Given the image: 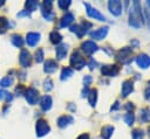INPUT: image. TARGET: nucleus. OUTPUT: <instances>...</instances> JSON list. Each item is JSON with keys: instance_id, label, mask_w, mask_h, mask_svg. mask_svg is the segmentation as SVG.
<instances>
[{"instance_id": "obj_34", "label": "nucleus", "mask_w": 150, "mask_h": 139, "mask_svg": "<svg viewBox=\"0 0 150 139\" xmlns=\"http://www.w3.org/2000/svg\"><path fill=\"white\" fill-rule=\"evenodd\" d=\"M70 4H71L70 0H59V1H57V6H59V8H61L62 11H67L68 7L70 6Z\"/></svg>"}, {"instance_id": "obj_37", "label": "nucleus", "mask_w": 150, "mask_h": 139, "mask_svg": "<svg viewBox=\"0 0 150 139\" xmlns=\"http://www.w3.org/2000/svg\"><path fill=\"white\" fill-rule=\"evenodd\" d=\"M91 82H93V77L90 75H86L83 77V84H84V86H89Z\"/></svg>"}, {"instance_id": "obj_43", "label": "nucleus", "mask_w": 150, "mask_h": 139, "mask_svg": "<svg viewBox=\"0 0 150 139\" xmlns=\"http://www.w3.org/2000/svg\"><path fill=\"white\" fill-rule=\"evenodd\" d=\"M144 97H145V99H150V86H148L144 90Z\"/></svg>"}, {"instance_id": "obj_8", "label": "nucleus", "mask_w": 150, "mask_h": 139, "mask_svg": "<svg viewBox=\"0 0 150 139\" xmlns=\"http://www.w3.org/2000/svg\"><path fill=\"white\" fill-rule=\"evenodd\" d=\"M84 7L87 8V14H88V16L93 18L94 20L105 21V16H104L100 11H97V9H96V8H94V7H91L89 4H84Z\"/></svg>"}, {"instance_id": "obj_45", "label": "nucleus", "mask_w": 150, "mask_h": 139, "mask_svg": "<svg viewBox=\"0 0 150 139\" xmlns=\"http://www.w3.org/2000/svg\"><path fill=\"white\" fill-rule=\"evenodd\" d=\"M120 106H121V105H120V102H118V100H116V102H115V104L111 106V109H110V110H111V111H115V110L120 109Z\"/></svg>"}, {"instance_id": "obj_14", "label": "nucleus", "mask_w": 150, "mask_h": 139, "mask_svg": "<svg viewBox=\"0 0 150 139\" xmlns=\"http://www.w3.org/2000/svg\"><path fill=\"white\" fill-rule=\"evenodd\" d=\"M132 91H134V82L131 79H125L122 83V88H121L122 97H128Z\"/></svg>"}, {"instance_id": "obj_24", "label": "nucleus", "mask_w": 150, "mask_h": 139, "mask_svg": "<svg viewBox=\"0 0 150 139\" xmlns=\"http://www.w3.org/2000/svg\"><path fill=\"white\" fill-rule=\"evenodd\" d=\"M11 42L18 48H22V46H23V39H22V36L20 34H12Z\"/></svg>"}, {"instance_id": "obj_49", "label": "nucleus", "mask_w": 150, "mask_h": 139, "mask_svg": "<svg viewBox=\"0 0 150 139\" xmlns=\"http://www.w3.org/2000/svg\"><path fill=\"white\" fill-rule=\"evenodd\" d=\"M146 18H148V22H149V28H150V12L146 9Z\"/></svg>"}, {"instance_id": "obj_47", "label": "nucleus", "mask_w": 150, "mask_h": 139, "mask_svg": "<svg viewBox=\"0 0 150 139\" xmlns=\"http://www.w3.org/2000/svg\"><path fill=\"white\" fill-rule=\"evenodd\" d=\"M76 139H89V134H88V133H82V134H80Z\"/></svg>"}, {"instance_id": "obj_26", "label": "nucleus", "mask_w": 150, "mask_h": 139, "mask_svg": "<svg viewBox=\"0 0 150 139\" xmlns=\"http://www.w3.org/2000/svg\"><path fill=\"white\" fill-rule=\"evenodd\" d=\"M38 7H39V2L35 1V0H28V1L25 2V8H26V11L29 12V13L34 12Z\"/></svg>"}, {"instance_id": "obj_12", "label": "nucleus", "mask_w": 150, "mask_h": 139, "mask_svg": "<svg viewBox=\"0 0 150 139\" xmlns=\"http://www.w3.org/2000/svg\"><path fill=\"white\" fill-rule=\"evenodd\" d=\"M40 37H41V34H40V33L29 32V33H27V35H26V43H27L29 47H35V46L38 44V42L40 41Z\"/></svg>"}, {"instance_id": "obj_29", "label": "nucleus", "mask_w": 150, "mask_h": 139, "mask_svg": "<svg viewBox=\"0 0 150 139\" xmlns=\"http://www.w3.org/2000/svg\"><path fill=\"white\" fill-rule=\"evenodd\" d=\"M13 83H14L13 77H12V76H6V77H4V78L0 81V86H1V88H9V86L13 85Z\"/></svg>"}, {"instance_id": "obj_23", "label": "nucleus", "mask_w": 150, "mask_h": 139, "mask_svg": "<svg viewBox=\"0 0 150 139\" xmlns=\"http://www.w3.org/2000/svg\"><path fill=\"white\" fill-rule=\"evenodd\" d=\"M73 74H74L73 68H70V67H63L62 70H61V74H60V78H61V81H66L69 77H71Z\"/></svg>"}, {"instance_id": "obj_41", "label": "nucleus", "mask_w": 150, "mask_h": 139, "mask_svg": "<svg viewBox=\"0 0 150 139\" xmlns=\"http://www.w3.org/2000/svg\"><path fill=\"white\" fill-rule=\"evenodd\" d=\"M7 95H8V92H7L6 90H0V100H2V99H6Z\"/></svg>"}, {"instance_id": "obj_15", "label": "nucleus", "mask_w": 150, "mask_h": 139, "mask_svg": "<svg viewBox=\"0 0 150 139\" xmlns=\"http://www.w3.org/2000/svg\"><path fill=\"white\" fill-rule=\"evenodd\" d=\"M52 104H53V99H52V97L49 95H43L40 98L39 105H40L42 111H49L50 107H52Z\"/></svg>"}, {"instance_id": "obj_22", "label": "nucleus", "mask_w": 150, "mask_h": 139, "mask_svg": "<svg viewBox=\"0 0 150 139\" xmlns=\"http://www.w3.org/2000/svg\"><path fill=\"white\" fill-rule=\"evenodd\" d=\"M49 40H50V42H52L53 44L59 46V44L61 43V41H62V35H61L57 30H53V32L49 34Z\"/></svg>"}, {"instance_id": "obj_44", "label": "nucleus", "mask_w": 150, "mask_h": 139, "mask_svg": "<svg viewBox=\"0 0 150 139\" xmlns=\"http://www.w3.org/2000/svg\"><path fill=\"white\" fill-rule=\"evenodd\" d=\"M89 89H88V86H86V88H83V90H82V97H88V95H89Z\"/></svg>"}, {"instance_id": "obj_18", "label": "nucleus", "mask_w": 150, "mask_h": 139, "mask_svg": "<svg viewBox=\"0 0 150 139\" xmlns=\"http://www.w3.org/2000/svg\"><path fill=\"white\" fill-rule=\"evenodd\" d=\"M67 53H68V44L66 43H61L55 48V54L57 60H63L67 56Z\"/></svg>"}, {"instance_id": "obj_13", "label": "nucleus", "mask_w": 150, "mask_h": 139, "mask_svg": "<svg viewBox=\"0 0 150 139\" xmlns=\"http://www.w3.org/2000/svg\"><path fill=\"white\" fill-rule=\"evenodd\" d=\"M107 34H108V27H101V28H98V29L93 30V32L89 33L90 37L93 40H97V41L98 40H103L107 36Z\"/></svg>"}, {"instance_id": "obj_48", "label": "nucleus", "mask_w": 150, "mask_h": 139, "mask_svg": "<svg viewBox=\"0 0 150 139\" xmlns=\"http://www.w3.org/2000/svg\"><path fill=\"white\" fill-rule=\"evenodd\" d=\"M130 44H131V48H132V46H134V47H137V46H138V41H136V40H132V41L130 42Z\"/></svg>"}, {"instance_id": "obj_39", "label": "nucleus", "mask_w": 150, "mask_h": 139, "mask_svg": "<svg viewBox=\"0 0 150 139\" xmlns=\"http://www.w3.org/2000/svg\"><path fill=\"white\" fill-rule=\"evenodd\" d=\"M81 26H82V28L84 29V32L87 33V32H88V29H89V28H91V26H93V25H91L90 22H88V21H82Z\"/></svg>"}, {"instance_id": "obj_50", "label": "nucleus", "mask_w": 150, "mask_h": 139, "mask_svg": "<svg viewBox=\"0 0 150 139\" xmlns=\"http://www.w3.org/2000/svg\"><path fill=\"white\" fill-rule=\"evenodd\" d=\"M148 134H149V137H150V126L148 127Z\"/></svg>"}, {"instance_id": "obj_52", "label": "nucleus", "mask_w": 150, "mask_h": 139, "mask_svg": "<svg viewBox=\"0 0 150 139\" xmlns=\"http://www.w3.org/2000/svg\"><path fill=\"white\" fill-rule=\"evenodd\" d=\"M149 85H150V81H149Z\"/></svg>"}, {"instance_id": "obj_3", "label": "nucleus", "mask_w": 150, "mask_h": 139, "mask_svg": "<svg viewBox=\"0 0 150 139\" xmlns=\"http://www.w3.org/2000/svg\"><path fill=\"white\" fill-rule=\"evenodd\" d=\"M84 64H86L84 57L81 55L79 50H74L70 56V65L76 70H81L84 67Z\"/></svg>"}, {"instance_id": "obj_51", "label": "nucleus", "mask_w": 150, "mask_h": 139, "mask_svg": "<svg viewBox=\"0 0 150 139\" xmlns=\"http://www.w3.org/2000/svg\"><path fill=\"white\" fill-rule=\"evenodd\" d=\"M4 4H5V1H1V2H0V7H1V6L4 5Z\"/></svg>"}, {"instance_id": "obj_36", "label": "nucleus", "mask_w": 150, "mask_h": 139, "mask_svg": "<svg viewBox=\"0 0 150 139\" xmlns=\"http://www.w3.org/2000/svg\"><path fill=\"white\" fill-rule=\"evenodd\" d=\"M25 92H26V88H25L22 84L18 85V86L15 88V93H16V96H22V95H25Z\"/></svg>"}, {"instance_id": "obj_11", "label": "nucleus", "mask_w": 150, "mask_h": 139, "mask_svg": "<svg viewBox=\"0 0 150 139\" xmlns=\"http://www.w3.org/2000/svg\"><path fill=\"white\" fill-rule=\"evenodd\" d=\"M136 63L141 69H146L150 67V56L145 53H141L136 57Z\"/></svg>"}, {"instance_id": "obj_21", "label": "nucleus", "mask_w": 150, "mask_h": 139, "mask_svg": "<svg viewBox=\"0 0 150 139\" xmlns=\"http://www.w3.org/2000/svg\"><path fill=\"white\" fill-rule=\"evenodd\" d=\"M114 126L112 125H104L102 128H101V137L103 139H110V137L114 133Z\"/></svg>"}, {"instance_id": "obj_5", "label": "nucleus", "mask_w": 150, "mask_h": 139, "mask_svg": "<svg viewBox=\"0 0 150 139\" xmlns=\"http://www.w3.org/2000/svg\"><path fill=\"white\" fill-rule=\"evenodd\" d=\"M19 63H20L21 67H23V68H28V67H30V64H32V55H30V53H29L27 49H25V48H22L21 51H20V55H19Z\"/></svg>"}, {"instance_id": "obj_32", "label": "nucleus", "mask_w": 150, "mask_h": 139, "mask_svg": "<svg viewBox=\"0 0 150 139\" xmlns=\"http://www.w3.org/2000/svg\"><path fill=\"white\" fill-rule=\"evenodd\" d=\"M43 57H45V54H43V50L41 48H38L35 50V54H34V58H35V62L36 63H41L43 61Z\"/></svg>"}, {"instance_id": "obj_46", "label": "nucleus", "mask_w": 150, "mask_h": 139, "mask_svg": "<svg viewBox=\"0 0 150 139\" xmlns=\"http://www.w3.org/2000/svg\"><path fill=\"white\" fill-rule=\"evenodd\" d=\"M124 107L128 110V112H131V111L134 110V105H132V103H127V105H125Z\"/></svg>"}, {"instance_id": "obj_31", "label": "nucleus", "mask_w": 150, "mask_h": 139, "mask_svg": "<svg viewBox=\"0 0 150 139\" xmlns=\"http://www.w3.org/2000/svg\"><path fill=\"white\" fill-rule=\"evenodd\" d=\"M41 13H42V16L47 21H53L55 19V13L53 11H46V9H42L41 8Z\"/></svg>"}, {"instance_id": "obj_4", "label": "nucleus", "mask_w": 150, "mask_h": 139, "mask_svg": "<svg viewBox=\"0 0 150 139\" xmlns=\"http://www.w3.org/2000/svg\"><path fill=\"white\" fill-rule=\"evenodd\" d=\"M49 131H50V126L47 123V120L39 119L36 121V124H35V132H36V135L38 137H43L47 133H49Z\"/></svg>"}, {"instance_id": "obj_2", "label": "nucleus", "mask_w": 150, "mask_h": 139, "mask_svg": "<svg viewBox=\"0 0 150 139\" xmlns=\"http://www.w3.org/2000/svg\"><path fill=\"white\" fill-rule=\"evenodd\" d=\"M116 60L123 64H128L132 61V50L129 47H124L116 53Z\"/></svg>"}, {"instance_id": "obj_33", "label": "nucleus", "mask_w": 150, "mask_h": 139, "mask_svg": "<svg viewBox=\"0 0 150 139\" xmlns=\"http://www.w3.org/2000/svg\"><path fill=\"white\" fill-rule=\"evenodd\" d=\"M131 137H132V139H143L144 138V131L141 128H135L131 132Z\"/></svg>"}, {"instance_id": "obj_42", "label": "nucleus", "mask_w": 150, "mask_h": 139, "mask_svg": "<svg viewBox=\"0 0 150 139\" xmlns=\"http://www.w3.org/2000/svg\"><path fill=\"white\" fill-rule=\"evenodd\" d=\"M18 77L22 81L26 79V71H18Z\"/></svg>"}, {"instance_id": "obj_16", "label": "nucleus", "mask_w": 150, "mask_h": 139, "mask_svg": "<svg viewBox=\"0 0 150 139\" xmlns=\"http://www.w3.org/2000/svg\"><path fill=\"white\" fill-rule=\"evenodd\" d=\"M74 21V14L70 13V12H66L63 14V16L61 18L60 20V27L61 28H66V27H69Z\"/></svg>"}, {"instance_id": "obj_20", "label": "nucleus", "mask_w": 150, "mask_h": 139, "mask_svg": "<svg viewBox=\"0 0 150 139\" xmlns=\"http://www.w3.org/2000/svg\"><path fill=\"white\" fill-rule=\"evenodd\" d=\"M138 121L142 123V124H145V123L150 121V109L149 107H143V109L139 110Z\"/></svg>"}, {"instance_id": "obj_7", "label": "nucleus", "mask_w": 150, "mask_h": 139, "mask_svg": "<svg viewBox=\"0 0 150 139\" xmlns=\"http://www.w3.org/2000/svg\"><path fill=\"white\" fill-rule=\"evenodd\" d=\"M108 9L109 12L115 15V16H120L122 14V9H123V6H122V2L118 1V0H110L108 2Z\"/></svg>"}, {"instance_id": "obj_30", "label": "nucleus", "mask_w": 150, "mask_h": 139, "mask_svg": "<svg viewBox=\"0 0 150 139\" xmlns=\"http://www.w3.org/2000/svg\"><path fill=\"white\" fill-rule=\"evenodd\" d=\"M123 120L128 126H131L135 123V114L132 112H127L125 114H123Z\"/></svg>"}, {"instance_id": "obj_38", "label": "nucleus", "mask_w": 150, "mask_h": 139, "mask_svg": "<svg viewBox=\"0 0 150 139\" xmlns=\"http://www.w3.org/2000/svg\"><path fill=\"white\" fill-rule=\"evenodd\" d=\"M96 65H97V62H96L93 57H90V58H89V62H88V67H89V69L93 70V69L96 68Z\"/></svg>"}, {"instance_id": "obj_28", "label": "nucleus", "mask_w": 150, "mask_h": 139, "mask_svg": "<svg viewBox=\"0 0 150 139\" xmlns=\"http://www.w3.org/2000/svg\"><path fill=\"white\" fill-rule=\"evenodd\" d=\"M9 28V21L5 16H0V34H5Z\"/></svg>"}, {"instance_id": "obj_40", "label": "nucleus", "mask_w": 150, "mask_h": 139, "mask_svg": "<svg viewBox=\"0 0 150 139\" xmlns=\"http://www.w3.org/2000/svg\"><path fill=\"white\" fill-rule=\"evenodd\" d=\"M18 16H19V18H22V16H30V13L25 9V11H22V12H19V13H18Z\"/></svg>"}, {"instance_id": "obj_9", "label": "nucleus", "mask_w": 150, "mask_h": 139, "mask_svg": "<svg viewBox=\"0 0 150 139\" xmlns=\"http://www.w3.org/2000/svg\"><path fill=\"white\" fill-rule=\"evenodd\" d=\"M101 72L103 76H108V77H114L116 76L118 72H120V68L117 65H112V64H107V65H103L101 68Z\"/></svg>"}, {"instance_id": "obj_1", "label": "nucleus", "mask_w": 150, "mask_h": 139, "mask_svg": "<svg viewBox=\"0 0 150 139\" xmlns=\"http://www.w3.org/2000/svg\"><path fill=\"white\" fill-rule=\"evenodd\" d=\"M129 25L134 28H141L143 26V14L141 4L138 1H134L129 12Z\"/></svg>"}, {"instance_id": "obj_25", "label": "nucleus", "mask_w": 150, "mask_h": 139, "mask_svg": "<svg viewBox=\"0 0 150 139\" xmlns=\"http://www.w3.org/2000/svg\"><path fill=\"white\" fill-rule=\"evenodd\" d=\"M70 32L74 33V34H76V36H77L79 39H81L83 35L87 34V33L84 32V29L82 28L81 25H73V26L70 27Z\"/></svg>"}, {"instance_id": "obj_27", "label": "nucleus", "mask_w": 150, "mask_h": 139, "mask_svg": "<svg viewBox=\"0 0 150 139\" xmlns=\"http://www.w3.org/2000/svg\"><path fill=\"white\" fill-rule=\"evenodd\" d=\"M88 100H89V104H90L91 106H95V105H96V102H97V90H96V89H91V90L89 91Z\"/></svg>"}, {"instance_id": "obj_35", "label": "nucleus", "mask_w": 150, "mask_h": 139, "mask_svg": "<svg viewBox=\"0 0 150 139\" xmlns=\"http://www.w3.org/2000/svg\"><path fill=\"white\" fill-rule=\"evenodd\" d=\"M54 88V84H53V81L49 78V77H47L45 81H43V89L46 90V91H50L52 89Z\"/></svg>"}, {"instance_id": "obj_17", "label": "nucleus", "mask_w": 150, "mask_h": 139, "mask_svg": "<svg viewBox=\"0 0 150 139\" xmlns=\"http://www.w3.org/2000/svg\"><path fill=\"white\" fill-rule=\"evenodd\" d=\"M56 69H57V62L55 60L48 58L43 64V71L46 74H53L54 71H56Z\"/></svg>"}, {"instance_id": "obj_19", "label": "nucleus", "mask_w": 150, "mask_h": 139, "mask_svg": "<svg viewBox=\"0 0 150 139\" xmlns=\"http://www.w3.org/2000/svg\"><path fill=\"white\" fill-rule=\"evenodd\" d=\"M73 121H74V118L71 116H69V114H62L57 119V126L61 127V128H64L68 125H70Z\"/></svg>"}, {"instance_id": "obj_10", "label": "nucleus", "mask_w": 150, "mask_h": 139, "mask_svg": "<svg viewBox=\"0 0 150 139\" xmlns=\"http://www.w3.org/2000/svg\"><path fill=\"white\" fill-rule=\"evenodd\" d=\"M97 49H98L97 44H96L94 41H91V40H89V41H84V42L81 44V50H82L84 54H87V55H91V54H94Z\"/></svg>"}, {"instance_id": "obj_6", "label": "nucleus", "mask_w": 150, "mask_h": 139, "mask_svg": "<svg viewBox=\"0 0 150 139\" xmlns=\"http://www.w3.org/2000/svg\"><path fill=\"white\" fill-rule=\"evenodd\" d=\"M25 98L26 100L30 104V105H35L38 103V99H39V91L35 89V88H28L26 89V92H25Z\"/></svg>"}]
</instances>
